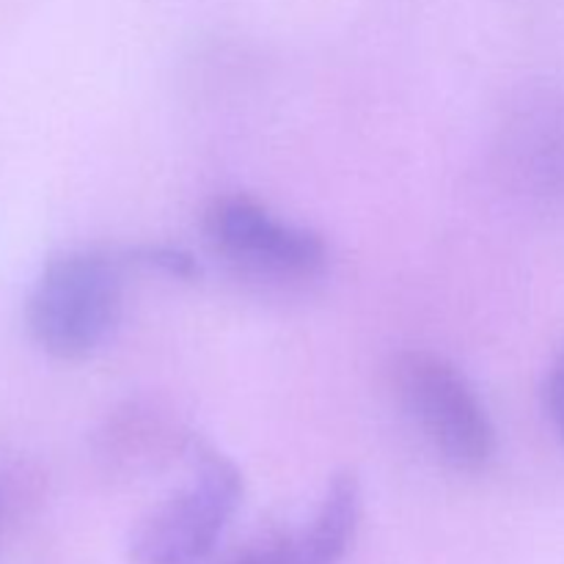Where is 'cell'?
<instances>
[{
  "mask_svg": "<svg viewBox=\"0 0 564 564\" xmlns=\"http://www.w3.org/2000/svg\"><path fill=\"white\" fill-rule=\"evenodd\" d=\"M124 301V259L105 248H66L44 262L25 301L33 345L55 361H83L113 334Z\"/></svg>",
  "mask_w": 564,
  "mask_h": 564,
  "instance_id": "cell-1",
  "label": "cell"
},
{
  "mask_svg": "<svg viewBox=\"0 0 564 564\" xmlns=\"http://www.w3.org/2000/svg\"><path fill=\"white\" fill-rule=\"evenodd\" d=\"M185 485L171 490L130 532L132 564H196L218 545L242 505V474L209 441L191 435L185 444Z\"/></svg>",
  "mask_w": 564,
  "mask_h": 564,
  "instance_id": "cell-2",
  "label": "cell"
},
{
  "mask_svg": "<svg viewBox=\"0 0 564 564\" xmlns=\"http://www.w3.org/2000/svg\"><path fill=\"white\" fill-rule=\"evenodd\" d=\"M391 389L435 455L455 471L477 474L496 452V430L466 375L433 350L391 358Z\"/></svg>",
  "mask_w": 564,
  "mask_h": 564,
  "instance_id": "cell-3",
  "label": "cell"
},
{
  "mask_svg": "<svg viewBox=\"0 0 564 564\" xmlns=\"http://www.w3.org/2000/svg\"><path fill=\"white\" fill-rule=\"evenodd\" d=\"M202 229L218 257L259 279L312 281L328 268V246L317 231L279 218L246 193L213 198Z\"/></svg>",
  "mask_w": 564,
  "mask_h": 564,
  "instance_id": "cell-4",
  "label": "cell"
},
{
  "mask_svg": "<svg viewBox=\"0 0 564 564\" xmlns=\"http://www.w3.org/2000/svg\"><path fill=\"white\" fill-rule=\"evenodd\" d=\"M364 490L356 471H336L325 485L317 512L295 540L297 564H341L361 523Z\"/></svg>",
  "mask_w": 564,
  "mask_h": 564,
  "instance_id": "cell-5",
  "label": "cell"
},
{
  "mask_svg": "<svg viewBox=\"0 0 564 564\" xmlns=\"http://www.w3.org/2000/svg\"><path fill=\"white\" fill-rule=\"evenodd\" d=\"M124 257L127 262L141 264V268H154L158 273L171 275V279L193 281L198 275L196 259L174 246H141L135 251H127Z\"/></svg>",
  "mask_w": 564,
  "mask_h": 564,
  "instance_id": "cell-6",
  "label": "cell"
},
{
  "mask_svg": "<svg viewBox=\"0 0 564 564\" xmlns=\"http://www.w3.org/2000/svg\"><path fill=\"white\" fill-rule=\"evenodd\" d=\"M224 564H297L295 562V540H264V543H253L242 549Z\"/></svg>",
  "mask_w": 564,
  "mask_h": 564,
  "instance_id": "cell-7",
  "label": "cell"
},
{
  "mask_svg": "<svg viewBox=\"0 0 564 564\" xmlns=\"http://www.w3.org/2000/svg\"><path fill=\"white\" fill-rule=\"evenodd\" d=\"M545 408H549V416L554 422L556 433L564 441V350L556 358L554 369L549 375V386H545Z\"/></svg>",
  "mask_w": 564,
  "mask_h": 564,
  "instance_id": "cell-8",
  "label": "cell"
}]
</instances>
